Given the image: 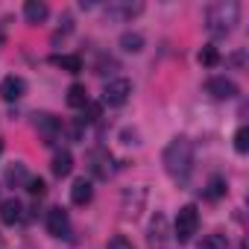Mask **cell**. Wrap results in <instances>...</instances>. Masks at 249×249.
I'll return each instance as SVG.
<instances>
[{
  "mask_svg": "<svg viewBox=\"0 0 249 249\" xmlns=\"http://www.w3.org/2000/svg\"><path fill=\"white\" fill-rule=\"evenodd\" d=\"M196 249H229V240H226V234H208V237H202V243Z\"/></svg>",
  "mask_w": 249,
  "mask_h": 249,
  "instance_id": "20",
  "label": "cell"
},
{
  "mask_svg": "<svg viewBox=\"0 0 249 249\" xmlns=\"http://www.w3.org/2000/svg\"><path fill=\"white\" fill-rule=\"evenodd\" d=\"M240 21V3L237 0H223V3H214L205 15V30L211 38H226L234 24Z\"/></svg>",
  "mask_w": 249,
  "mask_h": 249,
  "instance_id": "2",
  "label": "cell"
},
{
  "mask_svg": "<svg viewBox=\"0 0 249 249\" xmlns=\"http://www.w3.org/2000/svg\"><path fill=\"white\" fill-rule=\"evenodd\" d=\"M68 106H71V108H85V106H88V91H85V85L73 82V85L68 88Z\"/></svg>",
  "mask_w": 249,
  "mask_h": 249,
  "instance_id": "17",
  "label": "cell"
},
{
  "mask_svg": "<svg viewBox=\"0 0 249 249\" xmlns=\"http://www.w3.org/2000/svg\"><path fill=\"white\" fill-rule=\"evenodd\" d=\"M50 170H53V176H59V179L71 176V170H73V156H71L68 150L56 153V156H53V164H50Z\"/></svg>",
  "mask_w": 249,
  "mask_h": 249,
  "instance_id": "13",
  "label": "cell"
},
{
  "mask_svg": "<svg viewBox=\"0 0 249 249\" xmlns=\"http://www.w3.org/2000/svg\"><path fill=\"white\" fill-rule=\"evenodd\" d=\"M36 129L44 138V144H53L59 138V132H62V120L53 117V114H36Z\"/></svg>",
  "mask_w": 249,
  "mask_h": 249,
  "instance_id": "6",
  "label": "cell"
},
{
  "mask_svg": "<svg viewBox=\"0 0 249 249\" xmlns=\"http://www.w3.org/2000/svg\"><path fill=\"white\" fill-rule=\"evenodd\" d=\"M47 231H50L53 237H68V231H71V217H68L65 208H50V211H47Z\"/></svg>",
  "mask_w": 249,
  "mask_h": 249,
  "instance_id": "8",
  "label": "cell"
},
{
  "mask_svg": "<svg viewBox=\"0 0 249 249\" xmlns=\"http://www.w3.org/2000/svg\"><path fill=\"white\" fill-rule=\"evenodd\" d=\"M196 229H199V214H196V208H194V205L179 208L176 223H173V237H176L179 243H188V240L196 234Z\"/></svg>",
  "mask_w": 249,
  "mask_h": 249,
  "instance_id": "3",
  "label": "cell"
},
{
  "mask_svg": "<svg viewBox=\"0 0 249 249\" xmlns=\"http://www.w3.org/2000/svg\"><path fill=\"white\" fill-rule=\"evenodd\" d=\"M120 47L126 50V53H138L144 47V36L141 33H123L120 36Z\"/></svg>",
  "mask_w": 249,
  "mask_h": 249,
  "instance_id": "19",
  "label": "cell"
},
{
  "mask_svg": "<svg viewBox=\"0 0 249 249\" xmlns=\"http://www.w3.org/2000/svg\"><path fill=\"white\" fill-rule=\"evenodd\" d=\"M129 94H132V82L123 79V76H114L103 88V103L106 106H123V103L129 100Z\"/></svg>",
  "mask_w": 249,
  "mask_h": 249,
  "instance_id": "4",
  "label": "cell"
},
{
  "mask_svg": "<svg viewBox=\"0 0 249 249\" xmlns=\"http://www.w3.org/2000/svg\"><path fill=\"white\" fill-rule=\"evenodd\" d=\"M161 161H164V170H167V176H170L173 182H179V185H188V179H191V170H194V144H191L185 135L173 138V141L164 147V156H161Z\"/></svg>",
  "mask_w": 249,
  "mask_h": 249,
  "instance_id": "1",
  "label": "cell"
},
{
  "mask_svg": "<svg viewBox=\"0 0 249 249\" xmlns=\"http://www.w3.org/2000/svg\"><path fill=\"white\" fill-rule=\"evenodd\" d=\"M144 6L141 3H129V0H111V3L106 6V18L108 21H129L141 12Z\"/></svg>",
  "mask_w": 249,
  "mask_h": 249,
  "instance_id": "5",
  "label": "cell"
},
{
  "mask_svg": "<svg viewBox=\"0 0 249 249\" xmlns=\"http://www.w3.org/2000/svg\"><path fill=\"white\" fill-rule=\"evenodd\" d=\"M234 150H237L240 156L249 150V129H246V126H240V129L234 132Z\"/></svg>",
  "mask_w": 249,
  "mask_h": 249,
  "instance_id": "22",
  "label": "cell"
},
{
  "mask_svg": "<svg viewBox=\"0 0 249 249\" xmlns=\"http://www.w3.org/2000/svg\"><path fill=\"white\" fill-rule=\"evenodd\" d=\"M223 194H226V179H223V176H214V179L208 182V191H205V196H208V199H220Z\"/></svg>",
  "mask_w": 249,
  "mask_h": 249,
  "instance_id": "21",
  "label": "cell"
},
{
  "mask_svg": "<svg viewBox=\"0 0 249 249\" xmlns=\"http://www.w3.org/2000/svg\"><path fill=\"white\" fill-rule=\"evenodd\" d=\"M47 15H50V9H47L44 0H27V3H24V18L30 24H41Z\"/></svg>",
  "mask_w": 249,
  "mask_h": 249,
  "instance_id": "12",
  "label": "cell"
},
{
  "mask_svg": "<svg viewBox=\"0 0 249 249\" xmlns=\"http://www.w3.org/2000/svg\"><path fill=\"white\" fill-rule=\"evenodd\" d=\"M91 196H94V185H91V179L79 176V179L71 185V202H73V205H88Z\"/></svg>",
  "mask_w": 249,
  "mask_h": 249,
  "instance_id": "10",
  "label": "cell"
},
{
  "mask_svg": "<svg viewBox=\"0 0 249 249\" xmlns=\"http://www.w3.org/2000/svg\"><path fill=\"white\" fill-rule=\"evenodd\" d=\"M164 231H167V220H164V214H156L153 223H150V243L164 246Z\"/></svg>",
  "mask_w": 249,
  "mask_h": 249,
  "instance_id": "15",
  "label": "cell"
},
{
  "mask_svg": "<svg viewBox=\"0 0 249 249\" xmlns=\"http://www.w3.org/2000/svg\"><path fill=\"white\" fill-rule=\"evenodd\" d=\"M91 173L100 176V179H108V173H111V159H108V153H103V150L91 153Z\"/></svg>",
  "mask_w": 249,
  "mask_h": 249,
  "instance_id": "14",
  "label": "cell"
},
{
  "mask_svg": "<svg viewBox=\"0 0 249 249\" xmlns=\"http://www.w3.org/2000/svg\"><path fill=\"white\" fill-rule=\"evenodd\" d=\"M106 249H132V243L123 237V234H114V237L108 240V246H106Z\"/></svg>",
  "mask_w": 249,
  "mask_h": 249,
  "instance_id": "25",
  "label": "cell"
},
{
  "mask_svg": "<svg viewBox=\"0 0 249 249\" xmlns=\"http://www.w3.org/2000/svg\"><path fill=\"white\" fill-rule=\"evenodd\" d=\"M199 62H202V65H217V62H220V56H217V50H214V47H205V50L199 53Z\"/></svg>",
  "mask_w": 249,
  "mask_h": 249,
  "instance_id": "24",
  "label": "cell"
},
{
  "mask_svg": "<svg viewBox=\"0 0 249 249\" xmlns=\"http://www.w3.org/2000/svg\"><path fill=\"white\" fill-rule=\"evenodd\" d=\"M53 65H59L62 71L68 73H79L82 71V59L76 53H62V56H53Z\"/></svg>",
  "mask_w": 249,
  "mask_h": 249,
  "instance_id": "16",
  "label": "cell"
},
{
  "mask_svg": "<svg viewBox=\"0 0 249 249\" xmlns=\"http://www.w3.org/2000/svg\"><path fill=\"white\" fill-rule=\"evenodd\" d=\"M0 220H3L6 226H15L24 220V205L18 199H6L3 205H0Z\"/></svg>",
  "mask_w": 249,
  "mask_h": 249,
  "instance_id": "11",
  "label": "cell"
},
{
  "mask_svg": "<svg viewBox=\"0 0 249 249\" xmlns=\"http://www.w3.org/2000/svg\"><path fill=\"white\" fill-rule=\"evenodd\" d=\"M27 191H30L33 196H44V194H47V185H44L41 176H33V179H27Z\"/></svg>",
  "mask_w": 249,
  "mask_h": 249,
  "instance_id": "23",
  "label": "cell"
},
{
  "mask_svg": "<svg viewBox=\"0 0 249 249\" xmlns=\"http://www.w3.org/2000/svg\"><path fill=\"white\" fill-rule=\"evenodd\" d=\"M27 179H30V176H27V167H24L21 161H15V164L6 167V185H15V188H18V185H24Z\"/></svg>",
  "mask_w": 249,
  "mask_h": 249,
  "instance_id": "18",
  "label": "cell"
},
{
  "mask_svg": "<svg viewBox=\"0 0 249 249\" xmlns=\"http://www.w3.org/2000/svg\"><path fill=\"white\" fill-rule=\"evenodd\" d=\"M24 91H27V82H24L21 76H6L3 82H0V97H3L6 103L21 100V97H24Z\"/></svg>",
  "mask_w": 249,
  "mask_h": 249,
  "instance_id": "9",
  "label": "cell"
},
{
  "mask_svg": "<svg viewBox=\"0 0 249 249\" xmlns=\"http://www.w3.org/2000/svg\"><path fill=\"white\" fill-rule=\"evenodd\" d=\"M205 91H208L214 100H231V97H237V85H234L231 79H226V76H211V79L205 82Z\"/></svg>",
  "mask_w": 249,
  "mask_h": 249,
  "instance_id": "7",
  "label": "cell"
}]
</instances>
